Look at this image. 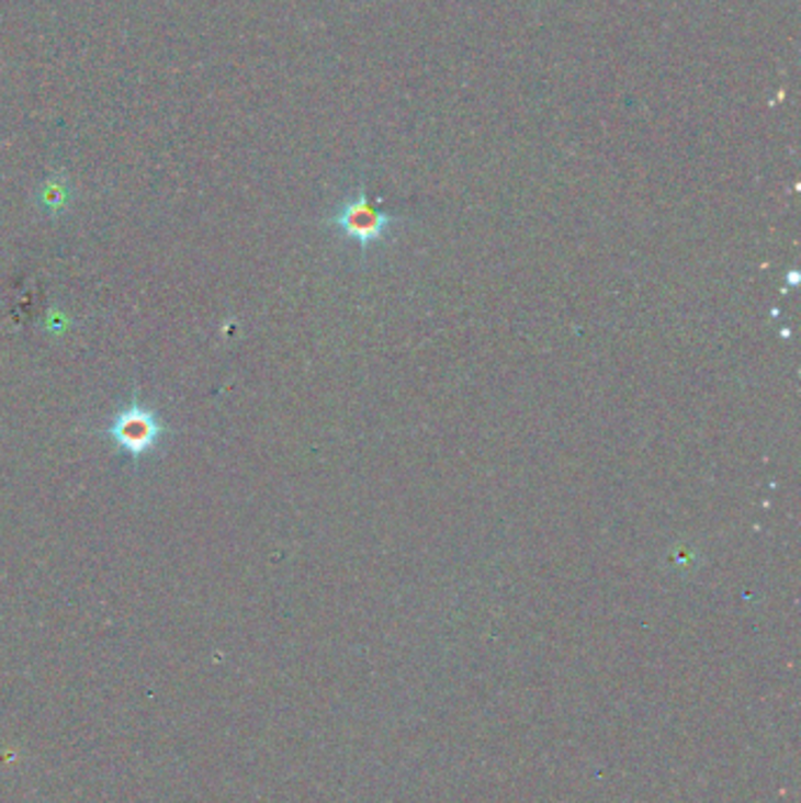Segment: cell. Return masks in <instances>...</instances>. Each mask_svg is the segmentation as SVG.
Returning <instances> with one entry per match:
<instances>
[{
	"instance_id": "cell-1",
	"label": "cell",
	"mask_w": 801,
	"mask_h": 803,
	"mask_svg": "<svg viewBox=\"0 0 801 803\" xmlns=\"http://www.w3.org/2000/svg\"><path fill=\"white\" fill-rule=\"evenodd\" d=\"M329 224L334 228H339L346 238L358 240L362 249H366L370 245L386 238L393 226L403 224V219L376 210L370 203V195H366L364 186H360L353 195H348L343 200L337 212L331 214Z\"/></svg>"
},
{
	"instance_id": "cell-2",
	"label": "cell",
	"mask_w": 801,
	"mask_h": 803,
	"mask_svg": "<svg viewBox=\"0 0 801 803\" xmlns=\"http://www.w3.org/2000/svg\"><path fill=\"white\" fill-rule=\"evenodd\" d=\"M106 432L129 459L137 461L144 459L146 454H151V451L160 444L162 434L167 432V426L160 421V416L154 409L139 405L135 399L113 416Z\"/></svg>"
},
{
	"instance_id": "cell-3",
	"label": "cell",
	"mask_w": 801,
	"mask_h": 803,
	"mask_svg": "<svg viewBox=\"0 0 801 803\" xmlns=\"http://www.w3.org/2000/svg\"><path fill=\"white\" fill-rule=\"evenodd\" d=\"M69 195H71L69 181H66L64 177H53V179L43 183L41 205L49 212H61L64 205L69 203Z\"/></svg>"
}]
</instances>
